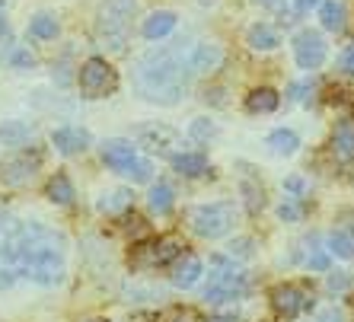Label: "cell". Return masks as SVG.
<instances>
[{"instance_id": "6da1fadb", "label": "cell", "mask_w": 354, "mask_h": 322, "mask_svg": "<svg viewBox=\"0 0 354 322\" xmlns=\"http://www.w3.org/2000/svg\"><path fill=\"white\" fill-rule=\"evenodd\" d=\"M17 278L55 287L64 278V236L45 223H17L0 240V287H10Z\"/></svg>"}, {"instance_id": "7a4b0ae2", "label": "cell", "mask_w": 354, "mask_h": 322, "mask_svg": "<svg viewBox=\"0 0 354 322\" xmlns=\"http://www.w3.org/2000/svg\"><path fill=\"white\" fill-rule=\"evenodd\" d=\"M189 61L182 48H157L144 51L134 61V90L147 102H160V106H176V102L189 93Z\"/></svg>"}, {"instance_id": "3957f363", "label": "cell", "mask_w": 354, "mask_h": 322, "mask_svg": "<svg viewBox=\"0 0 354 322\" xmlns=\"http://www.w3.org/2000/svg\"><path fill=\"white\" fill-rule=\"evenodd\" d=\"M138 0H102L96 19V35L99 41H106L109 51H122L124 39H128V23H131Z\"/></svg>"}, {"instance_id": "277c9868", "label": "cell", "mask_w": 354, "mask_h": 322, "mask_svg": "<svg viewBox=\"0 0 354 322\" xmlns=\"http://www.w3.org/2000/svg\"><path fill=\"white\" fill-rule=\"evenodd\" d=\"M192 230L205 240H221L233 230L236 223V207L233 201H211V205H198L195 211L189 214Z\"/></svg>"}, {"instance_id": "5b68a950", "label": "cell", "mask_w": 354, "mask_h": 322, "mask_svg": "<svg viewBox=\"0 0 354 322\" xmlns=\"http://www.w3.org/2000/svg\"><path fill=\"white\" fill-rule=\"evenodd\" d=\"M249 290L246 274L236 272L233 265H227V258H214V272L207 278L205 300L207 303H230V300H243Z\"/></svg>"}, {"instance_id": "8992f818", "label": "cell", "mask_w": 354, "mask_h": 322, "mask_svg": "<svg viewBox=\"0 0 354 322\" xmlns=\"http://www.w3.org/2000/svg\"><path fill=\"white\" fill-rule=\"evenodd\" d=\"M77 83H80V93L86 100H102V96L118 90V70L106 58H90L80 64Z\"/></svg>"}, {"instance_id": "52a82bcc", "label": "cell", "mask_w": 354, "mask_h": 322, "mask_svg": "<svg viewBox=\"0 0 354 322\" xmlns=\"http://www.w3.org/2000/svg\"><path fill=\"white\" fill-rule=\"evenodd\" d=\"M182 249L185 246H182L179 236H160V240L138 243L131 252V262H134V268H160V265L176 262V256H179Z\"/></svg>"}, {"instance_id": "ba28073f", "label": "cell", "mask_w": 354, "mask_h": 322, "mask_svg": "<svg viewBox=\"0 0 354 322\" xmlns=\"http://www.w3.org/2000/svg\"><path fill=\"white\" fill-rule=\"evenodd\" d=\"M313 306V297L306 294L300 284H278L272 290V310L278 319H297L300 313H306Z\"/></svg>"}, {"instance_id": "9c48e42d", "label": "cell", "mask_w": 354, "mask_h": 322, "mask_svg": "<svg viewBox=\"0 0 354 322\" xmlns=\"http://www.w3.org/2000/svg\"><path fill=\"white\" fill-rule=\"evenodd\" d=\"M326 55H329V48H326V39H322L319 32H313V29H300V32L294 35V58L304 70H316V67H322L326 64Z\"/></svg>"}, {"instance_id": "30bf717a", "label": "cell", "mask_w": 354, "mask_h": 322, "mask_svg": "<svg viewBox=\"0 0 354 322\" xmlns=\"http://www.w3.org/2000/svg\"><path fill=\"white\" fill-rule=\"evenodd\" d=\"M138 144L147 147L150 153H160V157H176L173 150L179 147V131L169 128V124H140L138 128Z\"/></svg>"}, {"instance_id": "8fae6325", "label": "cell", "mask_w": 354, "mask_h": 322, "mask_svg": "<svg viewBox=\"0 0 354 322\" xmlns=\"http://www.w3.org/2000/svg\"><path fill=\"white\" fill-rule=\"evenodd\" d=\"M41 157L39 153H17V157H10L7 163H0V179L7 182V185H26V182L35 179V169H39Z\"/></svg>"}, {"instance_id": "7c38bea8", "label": "cell", "mask_w": 354, "mask_h": 322, "mask_svg": "<svg viewBox=\"0 0 354 322\" xmlns=\"http://www.w3.org/2000/svg\"><path fill=\"white\" fill-rule=\"evenodd\" d=\"M185 61H189L192 74H214L223 64V48L214 41H198L192 45V51H185Z\"/></svg>"}, {"instance_id": "4fadbf2b", "label": "cell", "mask_w": 354, "mask_h": 322, "mask_svg": "<svg viewBox=\"0 0 354 322\" xmlns=\"http://www.w3.org/2000/svg\"><path fill=\"white\" fill-rule=\"evenodd\" d=\"M138 160V150H134L131 141H122V138H112V141L102 144V163L109 169H115V173L124 176V169Z\"/></svg>"}, {"instance_id": "5bb4252c", "label": "cell", "mask_w": 354, "mask_h": 322, "mask_svg": "<svg viewBox=\"0 0 354 322\" xmlns=\"http://www.w3.org/2000/svg\"><path fill=\"white\" fill-rule=\"evenodd\" d=\"M51 144H55L58 153L74 157V153H83V150L90 147V131H86V128H74V124H67V128H58V131L51 134Z\"/></svg>"}, {"instance_id": "9a60e30c", "label": "cell", "mask_w": 354, "mask_h": 322, "mask_svg": "<svg viewBox=\"0 0 354 322\" xmlns=\"http://www.w3.org/2000/svg\"><path fill=\"white\" fill-rule=\"evenodd\" d=\"M329 150H332V157L342 160V163H354V118H342L332 128Z\"/></svg>"}, {"instance_id": "2e32d148", "label": "cell", "mask_w": 354, "mask_h": 322, "mask_svg": "<svg viewBox=\"0 0 354 322\" xmlns=\"http://www.w3.org/2000/svg\"><path fill=\"white\" fill-rule=\"evenodd\" d=\"M326 246H329V252H335L338 258H354V214H345L338 220V227L329 233Z\"/></svg>"}, {"instance_id": "e0dca14e", "label": "cell", "mask_w": 354, "mask_h": 322, "mask_svg": "<svg viewBox=\"0 0 354 322\" xmlns=\"http://www.w3.org/2000/svg\"><path fill=\"white\" fill-rule=\"evenodd\" d=\"M198 278H201V258L192 252H179L173 262V287L189 290L198 284Z\"/></svg>"}, {"instance_id": "ac0fdd59", "label": "cell", "mask_w": 354, "mask_h": 322, "mask_svg": "<svg viewBox=\"0 0 354 322\" xmlns=\"http://www.w3.org/2000/svg\"><path fill=\"white\" fill-rule=\"evenodd\" d=\"M176 13L173 10H157V13H150L147 19H144V26H140V32H144V39L157 41V39H166V35L176 29Z\"/></svg>"}, {"instance_id": "d6986e66", "label": "cell", "mask_w": 354, "mask_h": 322, "mask_svg": "<svg viewBox=\"0 0 354 322\" xmlns=\"http://www.w3.org/2000/svg\"><path fill=\"white\" fill-rule=\"evenodd\" d=\"M243 106H246L249 115H268V112H274V108L281 106V96H278V90H272V86H259V90L249 93Z\"/></svg>"}, {"instance_id": "ffe728a7", "label": "cell", "mask_w": 354, "mask_h": 322, "mask_svg": "<svg viewBox=\"0 0 354 322\" xmlns=\"http://www.w3.org/2000/svg\"><path fill=\"white\" fill-rule=\"evenodd\" d=\"M319 23L329 32H345L348 26V7L342 0H322L319 3Z\"/></svg>"}, {"instance_id": "44dd1931", "label": "cell", "mask_w": 354, "mask_h": 322, "mask_svg": "<svg viewBox=\"0 0 354 322\" xmlns=\"http://www.w3.org/2000/svg\"><path fill=\"white\" fill-rule=\"evenodd\" d=\"M246 45H249L252 51H274V48L281 45V39H278V32H274L272 26L256 23V26H249Z\"/></svg>"}, {"instance_id": "7402d4cb", "label": "cell", "mask_w": 354, "mask_h": 322, "mask_svg": "<svg viewBox=\"0 0 354 322\" xmlns=\"http://www.w3.org/2000/svg\"><path fill=\"white\" fill-rule=\"evenodd\" d=\"M173 169L179 176H189V179L205 176L207 173V157H205V153H176V157H173Z\"/></svg>"}, {"instance_id": "603a6c76", "label": "cell", "mask_w": 354, "mask_h": 322, "mask_svg": "<svg viewBox=\"0 0 354 322\" xmlns=\"http://www.w3.org/2000/svg\"><path fill=\"white\" fill-rule=\"evenodd\" d=\"M268 147H272V153H278V157H294L297 147H300V138H297V131H290V128H278V131L268 134Z\"/></svg>"}, {"instance_id": "cb8c5ba5", "label": "cell", "mask_w": 354, "mask_h": 322, "mask_svg": "<svg viewBox=\"0 0 354 322\" xmlns=\"http://www.w3.org/2000/svg\"><path fill=\"white\" fill-rule=\"evenodd\" d=\"M45 195H48V201H55V205H71V201H74V185H71V179H67L64 173H55L48 179V185H45Z\"/></svg>"}, {"instance_id": "d4e9b609", "label": "cell", "mask_w": 354, "mask_h": 322, "mask_svg": "<svg viewBox=\"0 0 354 322\" xmlns=\"http://www.w3.org/2000/svg\"><path fill=\"white\" fill-rule=\"evenodd\" d=\"M29 134H32V128L26 122H3L0 124V144H3V147H23V144L29 141Z\"/></svg>"}, {"instance_id": "484cf974", "label": "cell", "mask_w": 354, "mask_h": 322, "mask_svg": "<svg viewBox=\"0 0 354 322\" xmlns=\"http://www.w3.org/2000/svg\"><path fill=\"white\" fill-rule=\"evenodd\" d=\"M147 201H150V211H153V214H169L173 205H176V195H173V189H169L166 182H157V185L150 189Z\"/></svg>"}, {"instance_id": "4316f807", "label": "cell", "mask_w": 354, "mask_h": 322, "mask_svg": "<svg viewBox=\"0 0 354 322\" xmlns=\"http://www.w3.org/2000/svg\"><path fill=\"white\" fill-rule=\"evenodd\" d=\"M131 191H124V189H118V191H112V195H106V198L99 201V211L102 214H122V211H128L131 207Z\"/></svg>"}, {"instance_id": "83f0119b", "label": "cell", "mask_w": 354, "mask_h": 322, "mask_svg": "<svg viewBox=\"0 0 354 322\" xmlns=\"http://www.w3.org/2000/svg\"><path fill=\"white\" fill-rule=\"evenodd\" d=\"M58 29H61L58 19L48 17V13H39V17L29 23V32H32L35 39H55V35H58Z\"/></svg>"}, {"instance_id": "f1b7e54d", "label": "cell", "mask_w": 354, "mask_h": 322, "mask_svg": "<svg viewBox=\"0 0 354 322\" xmlns=\"http://www.w3.org/2000/svg\"><path fill=\"white\" fill-rule=\"evenodd\" d=\"M243 198H246L249 211H262L265 207V189L262 185H256V182L246 176V179H243Z\"/></svg>"}, {"instance_id": "f546056e", "label": "cell", "mask_w": 354, "mask_h": 322, "mask_svg": "<svg viewBox=\"0 0 354 322\" xmlns=\"http://www.w3.org/2000/svg\"><path fill=\"white\" fill-rule=\"evenodd\" d=\"M153 322H198V313L189 310V306H169V310H163Z\"/></svg>"}, {"instance_id": "4dcf8cb0", "label": "cell", "mask_w": 354, "mask_h": 322, "mask_svg": "<svg viewBox=\"0 0 354 322\" xmlns=\"http://www.w3.org/2000/svg\"><path fill=\"white\" fill-rule=\"evenodd\" d=\"M150 173H153V166H150L147 160H134V163L124 169V176L131 182H150Z\"/></svg>"}, {"instance_id": "1f68e13d", "label": "cell", "mask_w": 354, "mask_h": 322, "mask_svg": "<svg viewBox=\"0 0 354 322\" xmlns=\"http://www.w3.org/2000/svg\"><path fill=\"white\" fill-rule=\"evenodd\" d=\"M189 134L195 138V141H207V138H214V134H217V128L207 122V118H195V122H192V128H189Z\"/></svg>"}, {"instance_id": "d6a6232c", "label": "cell", "mask_w": 354, "mask_h": 322, "mask_svg": "<svg viewBox=\"0 0 354 322\" xmlns=\"http://www.w3.org/2000/svg\"><path fill=\"white\" fill-rule=\"evenodd\" d=\"M278 217L281 220H300V217H304V205H297V201H284V205L278 207Z\"/></svg>"}, {"instance_id": "836d02e7", "label": "cell", "mask_w": 354, "mask_h": 322, "mask_svg": "<svg viewBox=\"0 0 354 322\" xmlns=\"http://www.w3.org/2000/svg\"><path fill=\"white\" fill-rule=\"evenodd\" d=\"M338 70L348 77H354V41L351 45H345V51L338 55Z\"/></svg>"}, {"instance_id": "e575fe53", "label": "cell", "mask_w": 354, "mask_h": 322, "mask_svg": "<svg viewBox=\"0 0 354 322\" xmlns=\"http://www.w3.org/2000/svg\"><path fill=\"white\" fill-rule=\"evenodd\" d=\"M230 256H236V258H249L252 256V240H233V246H230Z\"/></svg>"}, {"instance_id": "d590c367", "label": "cell", "mask_w": 354, "mask_h": 322, "mask_svg": "<svg viewBox=\"0 0 354 322\" xmlns=\"http://www.w3.org/2000/svg\"><path fill=\"white\" fill-rule=\"evenodd\" d=\"M306 265H310L313 272H326V268H329V256H326L322 249H313V256L306 258Z\"/></svg>"}, {"instance_id": "8d00e7d4", "label": "cell", "mask_w": 354, "mask_h": 322, "mask_svg": "<svg viewBox=\"0 0 354 322\" xmlns=\"http://www.w3.org/2000/svg\"><path fill=\"white\" fill-rule=\"evenodd\" d=\"M284 189H288L294 198H300V195H304V179H300V176H290V179H284Z\"/></svg>"}, {"instance_id": "74e56055", "label": "cell", "mask_w": 354, "mask_h": 322, "mask_svg": "<svg viewBox=\"0 0 354 322\" xmlns=\"http://www.w3.org/2000/svg\"><path fill=\"white\" fill-rule=\"evenodd\" d=\"M13 64H17V67H32L35 58L29 55V51H17V55H13Z\"/></svg>"}, {"instance_id": "f35d334b", "label": "cell", "mask_w": 354, "mask_h": 322, "mask_svg": "<svg viewBox=\"0 0 354 322\" xmlns=\"http://www.w3.org/2000/svg\"><path fill=\"white\" fill-rule=\"evenodd\" d=\"M329 287H332V290H345V287H348V274L338 272V278L332 274V278H329Z\"/></svg>"}, {"instance_id": "ab89813d", "label": "cell", "mask_w": 354, "mask_h": 322, "mask_svg": "<svg viewBox=\"0 0 354 322\" xmlns=\"http://www.w3.org/2000/svg\"><path fill=\"white\" fill-rule=\"evenodd\" d=\"M306 93H310V83H294V86H290V96H294V100H306Z\"/></svg>"}, {"instance_id": "60d3db41", "label": "cell", "mask_w": 354, "mask_h": 322, "mask_svg": "<svg viewBox=\"0 0 354 322\" xmlns=\"http://www.w3.org/2000/svg\"><path fill=\"white\" fill-rule=\"evenodd\" d=\"M319 322H342V313H338L335 306H332V310H322V313H319Z\"/></svg>"}, {"instance_id": "b9f144b4", "label": "cell", "mask_w": 354, "mask_h": 322, "mask_svg": "<svg viewBox=\"0 0 354 322\" xmlns=\"http://www.w3.org/2000/svg\"><path fill=\"white\" fill-rule=\"evenodd\" d=\"M10 35V26H7V13H3V0H0V39Z\"/></svg>"}, {"instance_id": "7bdbcfd3", "label": "cell", "mask_w": 354, "mask_h": 322, "mask_svg": "<svg viewBox=\"0 0 354 322\" xmlns=\"http://www.w3.org/2000/svg\"><path fill=\"white\" fill-rule=\"evenodd\" d=\"M294 3H297V10H300V13H306L310 7H319L322 0H294Z\"/></svg>"}, {"instance_id": "ee69618b", "label": "cell", "mask_w": 354, "mask_h": 322, "mask_svg": "<svg viewBox=\"0 0 354 322\" xmlns=\"http://www.w3.org/2000/svg\"><path fill=\"white\" fill-rule=\"evenodd\" d=\"M205 322H239L236 316H211V319H205Z\"/></svg>"}, {"instance_id": "f6af8a7d", "label": "cell", "mask_w": 354, "mask_h": 322, "mask_svg": "<svg viewBox=\"0 0 354 322\" xmlns=\"http://www.w3.org/2000/svg\"><path fill=\"white\" fill-rule=\"evenodd\" d=\"M256 3H262V7H278L281 0H256Z\"/></svg>"}, {"instance_id": "bcb514c9", "label": "cell", "mask_w": 354, "mask_h": 322, "mask_svg": "<svg viewBox=\"0 0 354 322\" xmlns=\"http://www.w3.org/2000/svg\"><path fill=\"white\" fill-rule=\"evenodd\" d=\"M86 322H106V319H86Z\"/></svg>"}]
</instances>
